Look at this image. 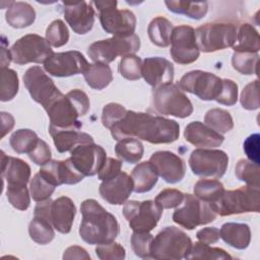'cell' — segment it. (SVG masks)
<instances>
[{
  "mask_svg": "<svg viewBox=\"0 0 260 260\" xmlns=\"http://www.w3.org/2000/svg\"><path fill=\"white\" fill-rule=\"evenodd\" d=\"M50 118L49 128L53 129H81L82 124L77 120L79 116L77 110L63 93L57 98L46 109Z\"/></svg>",
  "mask_w": 260,
  "mask_h": 260,
  "instance_id": "obj_18",
  "label": "cell"
},
{
  "mask_svg": "<svg viewBox=\"0 0 260 260\" xmlns=\"http://www.w3.org/2000/svg\"><path fill=\"white\" fill-rule=\"evenodd\" d=\"M23 83L31 99L41 104L44 109L62 94L54 81L39 66H32L25 71Z\"/></svg>",
  "mask_w": 260,
  "mask_h": 260,
  "instance_id": "obj_14",
  "label": "cell"
},
{
  "mask_svg": "<svg viewBox=\"0 0 260 260\" xmlns=\"http://www.w3.org/2000/svg\"><path fill=\"white\" fill-rule=\"evenodd\" d=\"M122 161L113 157H107L103 167L98 173V177L100 180L105 181L117 176L121 172Z\"/></svg>",
  "mask_w": 260,
  "mask_h": 260,
  "instance_id": "obj_56",
  "label": "cell"
},
{
  "mask_svg": "<svg viewBox=\"0 0 260 260\" xmlns=\"http://www.w3.org/2000/svg\"><path fill=\"white\" fill-rule=\"evenodd\" d=\"M205 125L218 133H226L234 127V121L231 114L222 109L214 108L205 114Z\"/></svg>",
  "mask_w": 260,
  "mask_h": 260,
  "instance_id": "obj_39",
  "label": "cell"
},
{
  "mask_svg": "<svg viewBox=\"0 0 260 260\" xmlns=\"http://www.w3.org/2000/svg\"><path fill=\"white\" fill-rule=\"evenodd\" d=\"M62 9L65 20L77 35H85L92 28L94 23V10L91 6V2L64 3Z\"/></svg>",
  "mask_w": 260,
  "mask_h": 260,
  "instance_id": "obj_21",
  "label": "cell"
},
{
  "mask_svg": "<svg viewBox=\"0 0 260 260\" xmlns=\"http://www.w3.org/2000/svg\"><path fill=\"white\" fill-rule=\"evenodd\" d=\"M18 91V76L16 72L9 68L1 69V93L2 102L11 101Z\"/></svg>",
  "mask_w": 260,
  "mask_h": 260,
  "instance_id": "obj_44",
  "label": "cell"
},
{
  "mask_svg": "<svg viewBox=\"0 0 260 260\" xmlns=\"http://www.w3.org/2000/svg\"><path fill=\"white\" fill-rule=\"evenodd\" d=\"M28 234L30 239L40 245L49 244L55 237L54 226L50 220L40 215H34L28 225Z\"/></svg>",
  "mask_w": 260,
  "mask_h": 260,
  "instance_id": "obj_35",
  "label": "cell"
},
{
  "mask_svg": "<svg viewBox=\"0 0 260 260\" xmlns=\"http://www.w3.org/2000/svg\"><path fill=\"white\" fill-rule=\"evenodd\" d=\"M1 69L3 68H8V65L10 63V61L12 60L11 58V54L10 51L6 50L5 47V43L2 42V47H1Z\"/></svg>",
  "mask_w": 260,
  "mask_h": 260,
  "instance_id": "obj_61",
  "label": "cell"
},
{
  "mask_svg": "<svg viewBox=\"0 0 260 260\" xmlns=\"http://www.w3.org/2000/svg\"><path fill=\"white\" fill-rule=\"evenodd\" d=\"M229 165L228 154L219 149L198 148L191 152L189 166L192 173L203 178H221Z\"/></svg>",
  "mask_w": 260,
  "mask_h": 260,
  "instance_id": "obj_12",
  "label": "cell"
},
{
  "mask_svg": "<svg viewBox=\"0 0 260 260\" xmlns=\"http://www.w3.org/2000/svg\"><path fill=\"white\" fill-rule=\"evenodd\" d=\"M80 129H53L49 128V133L53 138L58 152L64 153L71 151L77 145L93 143V138Z\"/></svg>",
  "mask_w": 260,
  "mask_h": 260,
  "instance_id": "obj_27",
  "label": "cell"
},
{
  "mask_svg": "<svg viewBox=\"0 0 260 260\" xmlns=\"http://www.w3.org/2000/svg\"><path fill=\"white\" fill-rule=\"evenodd\" d=\"M1 176L7 187H24L30 179V167L24 160L1 151Z\"/></svg>",
  "mask_w": 260,
  "mask_h": 260,
  "instance_id": "obj_25",
  "label": "cell"
},
{
  "mask_svg": "<svg viewBox=\"0 0 260 260\" xmlns=\"http://www.w3.org/2000/svg\"><path fill=\"white\" fill-rule=\"evenodd\" d=\"M153 236L149 232H134L131 236V246L136 256L147 259L151 258V245Z\"/></svg>",
  "mask_w": 260,
  "mask_h": 260,
  "instance_id": "obj_47",
  "label": "cell"
},
{
  "mask_svg": "<svg viewBox=\"0 0 260 260\" xmlns=\"http://www.w3.org/2000/svg\"><path fill=\"white\" fill-rule=\"evenodd\" d=\"M110 130L113 138L118 141L130 137L152 144L172 143L180 135V126L175 120L128 110Z\"/></svg>",
  "mask_w": 260,
  "mask_h": 260,
  "instance_id": "obj_1",
  "label": "cell"
},
{
  "mask_svg": "<svg viewBox=\"0 0 260 260\" xmlns=\"http://www.w3.org/2000/svg\"><path fill=\"white\" fill-rule=\"evenodd\" d=\"M199 51L211 53L233 47L237 39V27L229 22H211L200 25L195 30Z\"/></svg>",
  "mask_w": 260,
  "mask_h": 260,
  "instance_id": "obj_7",
  "label": "cell"
},
{
  "mask_svg": "<svg viewBox=\"0 0 260 260\" xmlns=\"http://www.w3.org/2000/svg\"><path fill=\"white\" fill-rule=\"evenodd\" d=\"M63 259H90L86 250L79 246H71L64 251Z\"/></svg>",
  "mask_w": 260,
  "mask_h": 260,
  "instance_id": "obj_59",
  "label": "cell"
},
{
  "mask_svg": "<svg viewBox=\"0 0 260 260\" xmlns=\"http://www.w3.org/2000/svg\"><path fill=\"white\" fill-rule=\"evenodd\" d=\"M190 237L176 226H166L153 238L151 258L180 260L186 258L191 250Z\"/></svg>",
  "mask_w": 260,
  "mask_h": 260,
  "instance_id": "obj_4",
  "label": "cell"
},
{
  "mask_svg": "<svg viewBox=\"0 0 260 260\" xmlns=\"http://www.w3.org/2000/svg\"><path fill=\"white\" fill-rule=\"evenodd\" d=\"M259 165L248 160V159H240L235 169V174L240 181L247 183V185L257 186L259 187L260 176H259Z\"/></svg>",
  "mask_w": 260,
  "mask_h": 260,
  "instance_id": "obj_41",
  "label": "cell"
},
{
  "mask_svg": "<svg viewBox=\"0 0 260 260\" xmlns=\"http://www.w3.org/2000/svg\"><path fill=\"white\" fill-rule=\"evenodd\" d=\"M219 235L224 243L238 250L246 249L251 242V231L246 223H223L220 228Z\"/></svg>",
  "mask_w": 260,
  "mask_h": 260,
  "instance_id": "obj_28",
  "label": "cell"
},
{
  "mask_svg": "<svg viewBox=\"0 0 260 260\" xmlns=\"http://www.w3.org/2000/svg\"><path fill=\"white\" fill-rule=\"evenodd\" d=\"M39 172L55 186L73 185L84 179V176L74 167L70 158L65 160L51 159L42 166Z\"/></svg>",
  "mask_w": 260,
  "mask_h": 260,
  "instance_id": "obj_20",
  "label": "cell"
},
{
  "mask_svg": "<svg viewBox=\"0 0 260 260\" xmlns=\"http://www.w3.org/2000/svg\"><path fill=\"white\" fill-rule=\"evenodd\" d=\"M6 196L9 203L18 210H26L30 204V197L26 186L6 187Z\"/></svg>",
  "mask_w": 260,
  "mask_h": 260,
  "instance_id": "obj_48",
  "label": "cell"
},
{
  "mask_svg": "<svg viewBox=\"0 0 260 260\" xmlns=\"http://www.w3.org/2000/svg\"><path fill=\"white\" fill-rule=\"evenodd\" d=\"M233 257L221 248L210 247L207 244L196 242L192 244L191 250L186 257V259H213V260H223L232 259Z\"/></svg>",
  "mask_w": 260,
  "mask_h": 260,
  "instance_id": "obj_40",
  "label": "cell"
},
{
  "mask_svg": "<svg viewBox=\"0 0 260 260\" xmlns=\"http://www.w3.org/2000/svg\"><path fill=\"white\" fill-rule=\"evenodd\" d=\"M216 214L226 216L247 212H259L260 190L257 186L246 185L236 190H229L210 204Z\"/></svg>",
  "mask_w": 260,
  "mask_h": 260,
  "instance_id": "obj_3",
  "label": "cell"
},
{
  "mask_svg": "<svg viewBox=\"0 0 260 260\" xmlns=\"http://www.w3.org/2000/svg\"><path fill=\"white\" fill-rule=\"evenodd\" d=\"M66 95L77 110L79 116H84L88 112L90 103L87 94L84 91L80 89H72Z\"/></svg>",
  "mask_w": 260,
  "mask_h": 260,
  "instance_id": "obj_55",
  "label": "cell"
},
{
  "mask_svg": "<svg viewBox=\"0 0 260 260\" xmlns=\"http://www.w3.org/2000/svg\"><path fill=\"white\" fill-rule=\"evenodd\" d=\"M184 200V193L177 189H165L160 191L156 197L155 202L162 209H170L178 207L182 204Z\"/></svg>",
  "mask_w": 260,
  "mask_h": 260,
  "instance_id": "obj_50",
  "label": "cell"
},
{
  "mask_svg": "<svg viewBox=\"0 0 260 260\" xmlns=\"http://www.w3.org/2000/svg\"><path fill=\"white\" fill-rule=\"evenodd\" d=\"M174 25L170 20L162 16L153 18L147 27V34L150 42L157 46L166 48L171 44Z\"/></svg>",
  "mask_w": 260,
  "mask_h": 260,
  "instance_id": "obj_32",
  "label": "cell"
},
{
  "mask_svg": "<svg viewBox=\"0 0 260 260\" xmlns=\"http://www.w3.org/2000/svg\"><path fill=\"white\" fill-rule=\"evenodd\" d=\"M57 186L48 181L41 173H37L29 184V191L32 199L37 202L47 200L54 193Z\"/></svg>",
  "mask_w": 260,
  "mask_h": 260,
  "instance_id": "obj_43",
  "label": "cell"
},
{
  "mask_svg": "<svg viewBox=\"0 0 260 260\" xmlns=\"http://www.w3.org/2000/svg\"><path fill=\"white\" fill-rule=\"evenodd\" d=\"M70 152L71 156L69 158L84 177L98 174L107 158L106 150L94 143L77 145Z\"/></svg>",
  "mask_w": 260,
  "mask_h": 260,
  "instance_id": "obj_17",
  "label": "cell"
},
{
  "mask_svg": "<svg viewBox=\"0 0 260 260\" xmlns=\"http://www.w3.org/2000/svg\"><path fill=\"white\" fill-rule=\"evenodd\" d=\"M142 76L146 83L156 88L172 83L174 79V65L161 57H149L142 63Z\"/></svg>",
  "mask_w": 260,
  "mask_h": 260,
  "instance_id": "obj_23",
  "label": "cell"
},
{
  "mask_svg": "<svg viewBox=\"0 0 260 260\" xmlns=\"http://www.w3.org/2000/svg\"><path fill=\"white\" fill-rule=\"evenodd\" d=\"M152 103L154 109L162 115L186 118L193 113L191 101L182 89L174 83L153 88Z\"/></svg>",
  "mask_w": 260,
  "mask_h": 260,
  "instance_id": "obj_8",
  "label": "cell"
},
{
  "mask_svg": "<svg viewBox=\"0 0 260 260\" xmlns=\"http://www.w3.org/2000/svg\"><path fill=\"white\" fill-rule=\"evenodd\" d=\"M143 144L136 138H124L115 146L116 155L123 161L129 164L138 162L143 156Z\"/></svg>",
  "mask_w": 260,
  "mask_h": 260,
  "instance_id": "obj_34",
  "label": "cell"
},
{
  "mask_svg": "<svg viewBox=\"0 0 260 260\" xmlns=\"http://www.w3.org/2000/svg\"><path fill=\"white\" fill-rule=\"evenodd\" d=\"M193 191L197 198L211 204L222 195L224 188L222 183L217 180L201 179L195 183Z\"/></svg>",
  "mask_w": 260,
  "mask_h": 260,
  "instance_id": "obj_37",
  "label": "cell"
},
{
  "mask_svg": "<svg viewBox=\"0 0 260 260\" xmlns=\"http://www.w3.org/2000/svg\"><path fill=\"white\" fill-rule=\"evenodd\" d=\"M8 24L14 28H23L34 23L36 11L34 7L26 2H12L8 6L5 14Z\"/></svg>",
  "mask_w": 260,
  "mask_h": 260,
  "instance_id": "obj_30",
  "label": "cell"
},
{
  "mask_svg": "<svg viewBox=\"0 0 260 260\" xmlns=\"http://www.w3.org/2000/svg\"><path fill=\"white\" fill-rule=\"evenodd\" d=\"M104 200L110 204H124L133 191V182L130 176L120 172L117 176L102 182L99 188Z\"/></svg>",
  "mask_w": 260,
  "mask_h": 260,
  "instance_id": "obj_22",
  "label": "cell"
},
{
  "mask_svg": "<svg viewBox=\"0 0 260 260\" xmlns=\"http://www.w3.org/2000/svg\"><path fill=\"white\" fill-rule=\"evenodd\" d=\"M51 149L46 141L39 139L35 148L28 153V157L38 166H44L51 160Z\"/></svg>",
  "mask_w": 260,
  "mask_h": 260,
  "instance_id": "obj_54",
  "label": "cell"
},
{
  "mask_svg": "<svg viewBox=\"0 0 260 260\" xmlns=\"http://www.w3.org/2000/svg\"><path fill=\"white\" fill-rule=\"evenodd\" d=\"M140 49V39L133 34L127 37H117L92 43L87 49V55L95 63L108 64L118 56L134 55Z\"/></svg>",
  "mask_w": 260,
  "mask_h": 260,
  "instance_id": "obj_5",
  "label": "cell"
},
{
  "mask_svg": "<svg viewBox=\"0 0 260 260\" xmlns=\"http://www.w3.org/2000/svg\"><path fill=\"white\" fill-rule=\"evenodd\" d=\"M123 214L133 232H150L159 221L162 208L152 200L126 201Z\"/></svg>",
  "mask_w": 260,
  "mask_h": 260,
  "instance_id": "obj_11",
  "label": "cell"
},
{
  "mask_svg": "<svg viewBox=\"0 0 260 260\" xmlns=\"http://www.w3.org/2000/svg\"><path fill=\"white\" fill-rule=\"evenodd\" d=\"M118 69L124 78L137 80L142 76V61L136 55H128L121 59Z\"/></svg>",
  "mask_w": 260,
  "mask_h": 260,
  "instance_id": "obj_46",
  "label": "cell"
},
{
  "mask_svg": "<svg viewBox=\"0 0 260 260\" xmlns=\"http://www.w3.org/2000/svg\"><path fill=\"white\" fill-rule=\"evenodd\" d=\"M235 52L258 53L260 50L259 34L250 23H243L237 29L236 43L233 46Z\"/></svg>",
  "mask_w": 260,
  "mask_h": 260,
  "instance_id": "obj_31",
  "label": "cell"
},
{
  "mask_svg": "<svg viewBox=\"0 0 260 260\" xmlns=\"http://www.w3.org/2000/svg\"><path fill=\"white\" fill-rule=\"evenodd\" d=\"M182 204L175 210L173 220L186 230H194L198 225L209 223L216 218L217 214L210 204L200 200L195 195L184 194Z\"/></svg>",
  "mask_w": 260,
  "mask_h": 260,
  "instance_id": "obj_9",
  "label": "cell"
},
{
  "mask_svg": "<svg viewBox=\"0 0 260 260\" xmlns=\"http://www.w3.org/2000/svg\"><path fill=\"white\" fill-rule=\"evenodd\" d=\"M80 211L82 220L79 225V236L85 243L103 245L115 241L120 232L119 223L116 217L96 200H84L80 205Z\"/></svg>",
  "mask_w": 260,
  "mask_h": 260,
  "instance_id": "obj_2",
  "label": "cell"
},
{
  "mask_svg": "<svg viewBox=\"0 0 260 260\" xmlns=\"http://www.w3.org/2000/svg\"><path fill=\"white\" fill-rule=\"evenodd\" d=\"M258 60V53L234 52L232 57V65L240 73L251 75L257 73Z\"/></svg>",
  "mask_w": 260,
  "mask_h": 260,
  "instance_id": "obj_42",
  "label": "cell"
},
{
  "mask_svg": "<svg viewBox=\"0 0 260 260\" xmlns=\"http://www.w3.org/2000/svg\"><path fill=\"white\" fill-rule=\"evenodd\" d=\"M177 85L202 101H215L222 88V79L213 73L193 70L184 74Z\"/></svg>",
  "mask_w": 260,
  "mask_h": 260,
  "instance_id": "obj_13",
  "label": "cell"
},
{
  "mask_svg": "<svg viewBox=\"0 0 260 260\" xmlns=\"http://www.w3.org/2000/svg\"><path fill=\"white\" fill-rule=\"evenodd\" d=\"M76 214L74 202L66 196L52 200L49 209V220L56 231L61 234H68Z\"/></svg>",
  "mask_w": 260,
  "mask_h": 260,
  "instance_id": "obj_24",
  "label": "cell"
},
{
  "mask_svg": "<svg viewBox=\"0 0 260 260\" xmlns=\"http://www.w3.org/2000/svg\"><path fill=\"white\" fill-rule=\"evenodd\" d=\"M88 66L87 60L78 51L54 53L44 63L45 70L50 75L56 77H67L84 73Z\"/></svg>",
  "mask_w": 260,
  "mask_h": 260,
  "instance_id": "obj_16",
  "label": "cell"
},
{
  "mask_svg": "<svg viewBox=\"0 0 260 260\" xmlns=\"http://www.w3.org/2000/svg\"><path fill=\"white\" fill-rule=\"evenodd\" d=\"M86 83L93 89L101 90L107 87L113 80L112 69L108 64L94 63L89 64L83 73Z\"/></svg>",
  "mask_w": 260,
  "mask_h": 260,
  "instance_id": "obj_33",
  "label": "cell"
},
{
  "mask_svg": "<svg viewBox=\"0 0 260 260\" xmlns=\"http://www.w3.org/2000/svg\"><path fill=\"white\" fill-rule=\"evenodd\" d=\"M127 110L120 104L110 103L106 105L103 109L102 114V123L103 125L110 129L116 122H118L125 114Z\"/></svg>",
  "mask_w": 260,
  "mask_h": 260,
  "instance_id": "obj_52",
  "label": "cell"
},
{
  "mask_svg": "<svg viewBox=\"0 0 260 260\" xmlns=\"http://www.w3.org/2000/svg\"><path fill=\"white\" fill-rule=\"evenodd\" d=\"M149 161L153 165L157 175L169 184L178 183L185 176V162L174 152L168 150L156 151L151 154Z\"/></svg>",
  "mask_w": 260,
  "mask_h": 260,
  "instance_id": "obj_19",
  "label": "cell"
},
{
  "mask_svg": "<svg viewBox=\"0 0 260 260\" xmlns=\"http://www.w3.org/2000/svg\"><path fill=\"white\" fill-rule=\"evenodd\" d=\"M165 4L170 11L188 16L192 19H201L206 15L208 10V3L206 1H165Z\"/></svg>",
  "mask_w": 260,
  "mask_h": 260,
  "instance_id": "obj_36",
  "label": "cell"
},
{
  "mask_svg": "<svg viewBox=\"0 0 260 260\" xmlns=\"http://www.w3.org/2000/svg\"><path fill=\"white\" fill-rule=\"evenodd\" d=\"M12 61L18 65L27 63H45L54 52L47 39L29 34L18 39L10 49Z\"/></svg>",
  "mask_w": 260,
  "mask_h": 260,
  "instance_id": "obj_10",
  "label": "cell"
},
{
  "mask_svg": "<svg viewBox=\"0 0 260 260\" xmlns=\"http://www.w3.org/2000/svg\"><path fill=\"white\" fill-rule=\"evenodd\" d=\"M157 178L158 175L149 160L138 164L131 173L133 191L136 193H145L150 191L156 184Z\"/></svg>",
  "mask_w": 260,
  "mask_h": 260,
  "instance_id": "obj_29",
  "label": "cell"
},
{
  "mask_svg": "<svg viewBox=\"0 0 260 260\" xmlns=\"http://www.w3.org/2000/svg\"><path fill=\"white\" fill-rule=\"evenodd\" d=\"M184 137L189 143L199 148L217 147L224 140V137L220 133L199 121L191 122L186 126Z\"/></svg>",
  "mask_w": 260,
  "mask_h": 260,
  "instance_id": "obj_26",
  "label": "cell"
},
{
  "mask_svg": "<svg viewBox=\"0 0 260 260\" xmlns=\"http://www.w3.org/2000/svg\"><path fill=\"white\" fill-rule=\"evenodd\" d=\"M218 104L234 106L238 101V85L232 79H222V88L215 100Z\"/></svg>",
  "mask_w": 260,
  "mask_h": 260,
  "instance_id": "obj_53",
  "label": "cell"
},
{
  "mask_svg": "<svg viewBox=\"0 0 260 260\" xmlns=\"http://www.w3.org/2000/svg\"><path fill=\"white\" fill-rule=\"evenodd\" d=\"M170 54L172 59L181 65L195 62L200 54L196 44L195 30L190 25H179L174 27L171 38Z\"/></svg>",
  "mask_w": 260,
  "mask_h": 260,
  "instance_id": "obj_15",
  "label": "cell"
},
{
  "mask_svg": "<svg viewBox=\"0 0 260 260\" xmlns=\"http://www.w3.org/2000/svg\"><path fill=\"white\" fill-rule=\"evenodd\" d=\"M1 138H3L14 126V118L9 114L2 112L1 113Z\"/></svg>",
  "mask_w": 260,
  "mask_h": 260,
  "instance_id": "obj_60",
  "label": "cell"
},
{
  "mask_svg": "<svg viewBox=\"0 0 260 260\" xmlns=\"http://www.w3.org/2000/svg\"><path fill=\"white\" fill-rule=\"evenodd\" d=\"M36 132L30 129H18L12 133L9 143L12 149L17 153H29L39 141Z\"/></svg>",
  "mask_w": 260,
  "mask_h": 260,
  "instance_id": "obj_38",
  "label": "cell"
},
{
  "mask_svg": "<svg viewBox=\"0 0 260 260\" xmlns=\"http://www.w3.org/2000/svg\"><path fill=\"white\" fill-rule=\"evenodd\" d=\"M241 105L246 110H257L260 107L259 103V89H258V80H254L248 83L242 90L240 98Z\"/></svg>",
  "mask_w": 260,
  "mask_h": 260,
  "instance_id": "obj_49",
  "label": "cell"
},
{
  "mask_svg": "<svg viewBox=\"0 0 260 260\" xmlns=\"http://www.w3.org/2000/svg\"><path fill=\"white\" fill-rule=\"evenodd\" d=\"M259 134L255 133L250 135L244 141V151L248 158L259 165Z\"/></svg>",
  "mask_w": 260,
  "mask_h": 260,
  "instance_id": "obj_57",
  "label": "cell"
},
{
  "mask_svg": "<svg viewBox=\"0 0 260 260\" xmlns=\"http://www.w3.org/2000/svg\"><path fill=\"white\" fill-rule=\"evenodd\" d=\"M100 12V21L104 30L117 37H127L136 28L135 14L128 9H117V1H93Z\"/></svg>",
  "mask_w": 260,
  "mask_h": 260,
  "instance_id": "obj_6",
  "label": "cell"
},
{
  "mask_svg": "<svg viewBox=\"0 0 260 260\" xmlns=\"http://www.w3.org/2000/svg\"><path fill=\"white\" fill-rule=\"evenodd\" d=\"M46 39L55 48L66 45L69 40V31L64 21L61 19L52 21L46 30Z\"/></svg>",
  "mask_w": 260,
  "mask_h": 260,
  "instance_id": "obj_45",
  "label": "cell"
},
{
  "mask_svg": "<svg viewBox=\"0 0 260 260\" xmlns=\"http://www.w3.org/2000/svg\"><path fill=\"white\" fill-rule=\"evenodd\" d=\"M196 238H197L198 241L201 242V243H204V244H207V245L214 244V243H216V242L219 240V238H220L219 230L216 229V228H214V226L201 229V230H199V231L197 232Z\"/></svg>",
  "mask_w": 260,
  "mask_h": 260,
  "instance_id": "obj_58",
  "label": "cell"
},
{
  "mask_svg": "<svg viewBox=\"0 0 260 260\" xmlns=\"http://www.w3.org/2000/svg\"><path fill=\"white\" fill-rule=\"evenodd\" d=\"M95 254L101 260H122L125 258V249L116 242L108 244L98 245L95 248Z\"/></svg>",
  "mask_w": 260,
  "mask_h": 260,
  "instance_id": "obj_51",
  "label": "cell"
}]
</instances>
